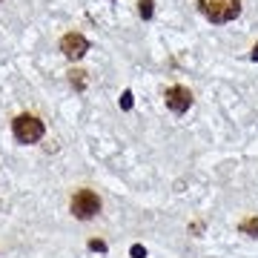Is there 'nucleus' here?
<instances>
[{
	"instance_id": "nucleus-5",
	"label": "nucleus",
	"mask_w": 258,
	"mask_h": 258,
	"mask_svg": "<svg viewBox=\"0 0 258 258\" xmlns=\"http://www.w3.org/2000/svg\"><path fill=\"white\" fill-rule=\"evenodd\" d=\"M60 52H63L69 60H81V57L89 52V40H86L81 32H69V35L60 37Z\"/></svg>"
},
{
	"instance_id": "nucleus-6",
	"label": "nucleus",
	"mask_w": 258,
	"mask_h": 258,
	"mask_svg": "<svg viewBox=\"0 0 258 258\" xmlns=\"http://www.w3.org/2000/svg\"><path fill=\"white\" fill-rule=\"evenodd\" d=\"M238 230L244 232V235H249V238H258V218H244V221L238 224Z\"/></svg>"
},
{
	"instance_id": "nucleus-4",
	"label": "nucleus",
	"mask_w": 258,
	"mask_h": 258,
	"mask_svg": "<svg viewBox=\"0 0 258 258\" xmlns=\"http://www.w3.org/2000/svg\"><path fill=\"white\" fill-rule=\"evenodd\" d=\"M164 101L175 115H184V112L192 106V92H189L186 86H178L175 83V86H169V89L164 92Z\"/></svg>"
},
{
	"instance_id": "nucleus-3",
	"label": "nucleus",
	"mask_w": 258,
	"mask_h": 258,
	"mask_svg": "<svg viewBox=\"0 0 258 258\" xmlns=\"http://www.w3.org/2000/svg\"><path fill=\"white\" fill-rule=\"evenodd\" d=\"M69 210H72V215L78 221H92L95 215L101 212V198L92 189H78L72 195V201H69Z\"/></svg>"
},
{
	"instance_id": "nucleus-7",
	"label": "nucleus",
	"mask_w": 258,
	"mask_h": 258,
	"mask_svg": "<svg viewBox=\"0 0 258 258\" xmlns=\"http://www.w3.org/2000/svg\"><path fill=\"white\" fill-rule=\"evenodd\" d=\"M138 12L144 20H149L152 18V0H138Z\"/></svg>"
},
{
	"instance_id": "nucleus-1",
	"label": "nucleus",
	"mask_w": 258,
	"mask_h": 258,
	"mask_svg": "<svg viewBox=\"0 0 258 258\" xmlns=\"http://www.w3.org/2000/svg\"><path fill=\"white\" fill-rule=\"evenodd\" d=\"M12 132H15V141L18 144H37V141L43 138L46 126H43V120L37 118V115L20 112L18 118L12 120Z\"/></svg>"
},
{
	"instance_id": "nucleus-2",
	"label": "nucleus",
	"mask_w": 258,
	"mask_h": 258,
	"mask_svg": "<svg viewBox=\"0 0 258 258\" xmlns=\"http://www.w3.org/2000/svg\"><path fill=\"white\" fill-rule=\"evenodd\" d=\"M198 9L212 23H230L241 15V0H198Z\"/></svg>"
},
{
	"instance_id": "nucleus-8",
	"label": "nucleus",
	"mask_w": 258,
	"mask_h": 258,
	"mask_svg": "<svg viewBox=\"0 0 258 258\" xmlns=\"http://www.w3.org/2000/svg\"><path fill=\"white\" fill-rule=\"evenodd\" d=\"M252 60H258V43L252 46Z\"/></svg>"
}]
</instances>
